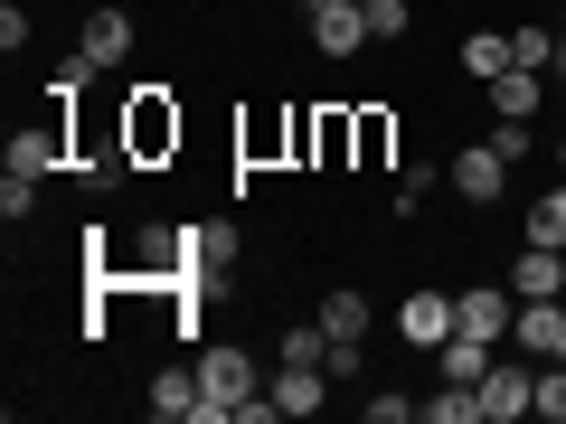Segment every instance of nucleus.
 Returning <instances> with one entry per match:
<instances>
[{
	"instance_id": "23",
	"label": "nucleus",
	"mask_w": 566,
	"mask_h": 424,
	"mask_svg": "<svg viewBox=\"0 0 566 424\" xmlns=\"http://www.w3.org/2000/svg\"><path fill=\"white\" fill-rule=\"evenodd\" d=\"M85 85H95V66H85V57H66L57 76H48V104L66 114V104H85Z\"/></svg>"
},
{
	"instance_id": "16",
	"label": "nucleus",
	"mask_w": 566,
	"mask_h": 424,
	"mask_svg": "<svg viewBox=\"0 0 566 424\" xmlns=\"http://www.w3.org/2000/svg\"><path fill=\"white\" fill-rule=\"evenodd\" d=\"M322 330H331V340H368V293H349V283L322 293Z\"/></svg>"
},
{
	"instance_id": "28",
	"label": "nucleus",
	"mask_w": 566,
	"mask_h": 424,
	"mask_svg": "<svg viewBox=\"0 0 566 424\" xmlns=\"http://www.w3.org/2000/svg\"><path fill=\"white\" fill-rule=\"evenodd\" d=\"M368 39H406V0H368Z\"/></svg>"
},
{
	"instance_id": "6",
	"label": "nucleus",
	"mask_w": 566,
	"mask_h": 424,
	"mask_svg": "<svg viewBox=\"0 0 566 424\" xmlns=\"http://www.w3.org/2000/svg\"><path fill=\"white\" fill-rule=\"evenodd\" d=\"M397 340L406 349H444L453 340V293H406L397 303Z\"/></svg>"
},
{
	"instance_id": "9",
	"label": "nucleus",
	"mask_w": 566,
	"mask_h": 424,
	"mask_svg": "<svg viewBox=\"0 0 566 424\" xmlns=\"http://www.w3.org/2000/svg\"><path fill=\"white\" fill-rule=\"evenodd\" d=\"M76 57L95 66V76H104V66H123V57H133V20H123V10H95L85 39H76Z\"/></svg>"
},
{
	"instance_id": "19",
	"label": "nucleus",
	"mask_w": 566,
	"mask_h": 424,
	"mask_svg": "<svg viewBox=\"0 0 566 424\" xmlns=\"http://www.w3.org/2000/svg\"><path fill=\"white\" fill-rule=\"evenodd\" d=\"M283 359H293V368H331V330H322V311L283 330Z\"/></svg>"
},
{
	"instance_id": "7",
	"label": "nucleus",
	"mask_w": 566,
	"mask_h": 424,
	"mask_svg": "<svg viewBox=\"0 0 566 424\" xmlns=\"http://www.w3.org/2000/svg\"><path fill=\"white\" fill-rule=\"evenodd\" d=\"M444 180L463 189L472 208H491V199H501V189H510V161H501V151H491V141H472V151H453V161H444Z\"/></svg>"
},
{
	"instance_id": "10",
	"label": "nucleus",
	"mask_w": 566,
	"mask_h": 424,
	"mask_svg": "<svg viewBox=\"0 0 566 424\" xmlns=\"http://www.w3.org/2000/svg\"><path fill=\"white\" fill-rule=\"evenodd\" d=\"M264 386H274V405H283V415H322V396H331V368H293V359H283Z\"/></svg>"
},
{
	"instance_id": "3",
	"label": "nucleus",
	"mask_w": 566,
	"mask_h": 424,
	"mask_svg": "<svg viewBox=\"0 0 566 424\" xmlns=\"http://www.w3.org/2000/svg\"><path fill=\"white\" fill-rule=\"evenodd\" d=\"M510 321H520V293H510V283H463V293H453V330H472V340L501 349Z\"/></svg>"
},
{
	"instance_id": "2",
	"label": "nucleus",
	"mask_w": 566,
	"mask_h": 424,
	"mask_svg": "<svg viewBox=\"0 0 566 424\" xmlns=\"http://www.w3.org/2000/svg\"><path fill=\"white\" fill-rule=\"evenodd\" d=\"M472 396H482V424H520L528 405H538V359H528V349L520 359H491Z\"/></svg>"
},
{
	"instance_id": "13",
	"label": "nucleus",
	"mask_w": 566,
	"mask_h": 424,
	"mask_svg": "<svg viewBox=\"0 0 566 424\" xmlns=\"http://www.w3.org/2000/svg\"><path fill=\"white\" fill-rule=\"evenodd\" d=\"M359 170H387V151H397V114H387V104H359Z\"/></svg>"
},
{
	"instance_id": "1",
	"label": "nucleus",
	"mask_w": 566,
	"mask_h": 424,
	"mask_svg": "<svg viewBox=\"0 0 566 424\" xmlns=\"http://www.w3.org/2000/svg\"><path fill=\"white\" fill-rule=\"evenodd\" d=\"M123 141H133L142 170L180 151V104H170V85H133V95H123Z\"/></svg>"
},
{
	"instance_id": "22",
	"label": "nucleus",
	"mask_w": 566,
	"mask_h": 424,
	"mask_svg": "<svg viewBox=\"0 0 566 424\" xmlns=\"http://www.w3.org/2000/svg\"><path fill=\"white\" fill-rule=\"evenodd\" d=\"M528 415L566 424V359H538V405H528Z\"/></svg>"
},
{
	"instance_id": "17",
	"label": "nucleus",
	"mask_w": 566,
	"mask_h": 424,
	"mask_svg": "<svg viewBox=\"0 0 566 424\" xmlns=\"http://www.w3.org/2000/svg\"><path fill=\"white\" fill-rule=\"evenodd\" d=\"M528 245H566V180H547L528 199Z\"/></svg>"
},
{
	"instance_id": "4",
	"label": "nucleus",
	"mask_w": 566,
	"mask_h": 424,
	"mask_svg": "<svg viewBox=\"0 0 566 424\" xmlns=\"http://www.w3.org/2000/svg\"><path fill=\"white\" fill-rule=\"evenodd\" d=\"M76 161V123H20V132H10V170H29V180H48V170H66Z\"/></svg>"
},
{
	"instance_id": "12",
	"label": "nucleus",
	"mask_w": 566,
	"mask_h": 424,
	"mask_svg": "<svg viewBox=\"0 0 566 424\" xmlns=\"http://www.w3.org/2000/svg\"><path fill=\"white\" fill-rule=\"evenodd\" d=\"M151 415H161V424L199 415V368H161V378H151Z\"/></svg>"
},
{
	"instance_id": "25",
	"label": "nucleus",
	"mask_w": 566,
	"mask_h": 424,
	"mask_svg": "<svg viewBox=\"0 0 566 424\" xmlns=\"http://www.w3.org/2000/svg\"><path fill=\"white\" fill-rule=\"evenodd\" d=\"M424 189H434V161H406V170H397V218H416Z\"/></svg>"
},
{
	"instance_id": "11",
	"label": "nucleus",
	"mask_w": 566,
	"mask_h": 424,
	"mask_svg": "<svg viewBox=\"0 0 566 424\" xmlns=\"http://www.w3.org/2000/svg\"><path fill=\"white\" fill-rule=\"evenodd\" d=\"M538 95H547V76H538V66H510V76H491L482 85V104H491V114H538Z\"/></svg>"
},
{
	"instance_id": "18",
	"label": "nucleus",
	"mask_w": 566,
	"mask_h": 424,
	"mask_svg": "<svg viewBox=\"0 0 566 424\" xmlns=\"http://www.w3.org/2000/svg\"><path fill=\"white\" fill-rule=\"evenodd\" d=\"M510 66H538V76H547V66H557V29L520 20V29H510Z\"/></svg>"
},
{
	"instance_id": "14",
	"label": "nucleus",
	"mask_w": 566,
	"mask_h": 424,
	"mask_svg": "<svg viewBox=\"0 0 566 424\" xmlns=\"http://www.w3.org/2000/svg\"><path fill=\"white\" fill-rule=\"evenodd\" d=\"M463 76H472V85L510 76V29H472V39H463Z\"/></svg>"
},
{
	"instance_id": "8",
	"label": "nucleus",
	"mask_w": 566,
	"mask_h": 424,
	"mask_svg": "<svg viewBox=\"0 0 566 424\" xmlns=\"http://www.w3.org/2000/svg\"><path fill=\"white\" fill-rule=\"evenodd\" d=\"M510 340H520L528 359H566V293H557V303H520Z\"/></svg>"
},
{
	"instance_id": "27",
	"label": "nucleus",
	"mask_w": 566,
	"mask_h": 424,
	"mask_svg": "<svg viewBox=\"0 0 566 424\" xmlns=\"http://www.w3.org/2000/svg\"><path fill=\"white\" fill-rule=\"evenodd\" d=\"M416 415V396H406V386H378V396H368V424H406Z\"/></svg>"
},
{
	"instance_id": "31",
	"label": "nucleus",
	"mask_w": 566,
	"mask_h": 424,
	"mask_svg": "<svg viewBox=\"0 0 566 424\" xmlns=\"http://www.w3.org/2000/svg\"><path fill=\"white\" fill-rule=\"evenodd\" d=\"M557 39H566V0H557Z\"/></svg>"
},
{
	"instance_id": "20",
	"label": "nucleus",
	"mask_w": 566,
	"mask_h": 424,
	"mask_svg": "<svg viewBox=\"0 0 566 424\" xmlns=\"http://www.w3.org/2000/svg\"><path fill=\"white\" fill-rule=\"evenodd\" d=\"M416 415H424V424H482V396H472V386H453V378H444V396H424Z\"/></svg>"
},
{
	"instance_id": "21",
	"label": "nucleus",
	"mask_w": 566,
	"mask_h": 424,
	"mask_svg": "<svg viewBox=\"0 0 566 424\" xmlns=\"http://www.w3.org/2000/svg\"><path fill=\"white\" fill-rule=\"evenodd\" d=\"M491 151H501V161H510V170H520V161H528V151H538V132H528V123H520V114H491Z\"/></svg>"
},
{
	"instance_id": "15",
	"label": "nucleus",
	"mask_w": 566,
	"mask_h": 424,
	"mask_svg": "<svg viewBox=\"0 0 566 424\" xmlns=\"http://www.w3.org/2000/svg\"><path fill=\"white\" fill-rule=\"evenodd\" d=\"M434 368H444L453 386H482V368H491V340H472V330H453V340L434 349Z\"/></svg>"
},
{
	"instance_id": "29",
	"label": "nucleus",
	"mask_w": 566,
	"mask_h": 424,
	"mask_svg": "<svg viewBox=\"0 0 566 424\" xmlns=\"http://www.w3.org/2000/svg\"><path fill=\"white\" fill-rule=\"evenodd\" d=\"M547 76H557V85H566V39H557V66H547Z\"/></svg>"
},
{
	"instance_id": "5",
	"label": "nucleus",
	"mask_w": 566,
	"mask_h": 424,
	"mask_svg": "<svg viewBox=\"0 0 566 424\" xmlns=\"http://www.w3.org/2000/svg\"><path fill=\"white\" fill-rule=\"evenodd\" d=\"M501 283L520 293V303H557V293H566V245H520Z\"/></svg>"
},
{
	"instance_id": "24",
	"label": "nucleus",
	"mask_w": 566,
	"mask_h": 424,
	"mask_svg": "<svg viewBox=\"0 0 566 424\" xmlns=\"http://www.w3.org/2000/svg\"><path fill=\"white\" fill-rule=\"evenodd\" d=\"M29 208H39V180H29V170H10V180H0V218L29 226Z\"/></svg>"
},
{
	"instance_id": "30",
	"label": "nucleus",
	"mask_w": 566,
	"mask_h": 424,
	"mask_svg": "<svg viewBox=\"0 0 566 424\" xmlns=\"http://www.w3.org/2000/svg\"><path fill=\"white\" fill-rule=\"evenodd\" d=\"M557 180H566V132H557Z\"/></svg>"
},
{
	"instance_id": "26",
	"label": "nucleus",
	"mask_w": 566,
	"mask_h": 424,
	"mask_svg": "<svg viewBox=\"0 0 566 424\" xmlns=\"http://www.w3.org/2000/svg\"><path fill=\"white\" fill-rule=\"evenodd\" d=\"M349 378H368V349L359 340H331V386H349Z\"/></svg>"
}]
</instances>
